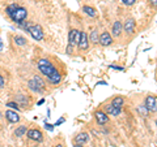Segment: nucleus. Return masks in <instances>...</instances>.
<instances>
[{"label":"nucleus","mask_w":157,"mask_h":147,"mask_svg":"<svg viewBox=\"0 0 157 147\" xmlns=\"http://www.w3.org/2000/svg\"><path fill=\"white\" fill-rule=\"evenodd\" d=\"M4 83H6V81H4V78L0 76V89H3L4 87Z\"/></svg>","instance_id":"obj_26"},{"label":"nucleus","mask_w":157,"mask_h":147,"mask_svg":"<svg viewBox=\"0 0 157 147\" xmlns=\"http://www.w3.org/2000/svg\"><path fill=\"white\" fill-rule=\"evenodd\" d=\"M45 128H46V130H48V131H52V130H54V125L48 124L47 121H45Z\"/></svg>","instance_id":"obj_23"},{"label":"nucleus","mask_w":157,"mask_h":147,"mask_svg":"<svg viewBox=\"0 0 157 147\" xmlns=\"http://www.w3.org/2000/svg\"><path fill=\"white\" fill-rule=\"evenodd\" d=\"M63 122H66V119H64V117H60V119H59L55 124H54V126H59L60 124H63Z\"/></svg>","instance_id":"obj_25"},{"label":"nucleus","mask_w":157,"mask_h":147,"mask_svg":"<svg viewBox=\"0 0 157 147\" xmlns=\"http://www.w3.org/2000/svg\"><path fill=\"white\" fill-rule=\"evenodd\" d=\"M98 39H100V37H98V31L97 30H93L92 34H90V41L94 42V43H98Z\"/></svg>","instance_id":"obj_19"},{"label":"nucleus","mask_w":157,"mask_h":147,"mask_svg":"<svg viewBox=\"0 0 157 147\" xmlns=\"http://www.w3.org/2000/svg\"><path fill=\"white\" fill-rule=\"evenodd\" d=\"M123 103H124V99L122 96H115L114 99L111 100L110 104L114 107V108H118V109H122L123 108Z\"/></svg>","instance_id":"obj_14"},{"label":"nucleus","mask_w":157,"mask_h":147,"mask_svg":"<svg viewBox=\"0 0 157 147\" xmlns=\"http://www.w3.org/2000/svg\"><path fill=\"white\" fill-rule=\"evenodd\" d=\"M105 112L107 115H111V116H114V117H117V116H119L121 115V112H122V109H118V108H114L111 104H107L106 107H105Z\"/></svg>","instance_id":"obj_15"},{"label":"nucleus","mask_w":157,"mask_h":147,"mask_svg":"<svg viewBox=\"0 0 157 147\" xmlns=\"http://www.w3.org/2000/svg\"><path fill=\"white\" fill-rule=\"evenodd\" d=\"M137 112L143 116H148V109L145 108V106H139L137 107Z\"/></svg>","instance_id":"obj_20"},{"label":"nucleus","mask_w":157,"mask_h":147,"mask_svg":"<svg viewBox=\"0 0 157 147\" xmlns=\"http://www.w3.org/2000/svg\"><path fill=\"white\" fill-rule=\"evenodd\" d=\"M17 102L28 103V98H26V96H24V95H18V96H17Z\"/></svg>","instance_id":"obj_24"},{"label":"nucleus","mask_w":157,"mask_h":147,"mask_svg":"<svg viewBox=\"0 0 157 147\" xmlns=\"http://www.w3.org/2000/svg\"><path fill=\"white\" fill-rule=\"evenodd\" d=\"M43 103H45V99H41V100H39V102L37 103V106H42Z\"/></svg>","instance_id":"obj_29"},{"label":"nucleus","mask_w":157,"mask_h":147,"mask_svg":"<svg viewBox=\"0 0 157 147\" xmlns=\"http://www.w3.org/2000/svg\"><path fill=\"white\" fill-rule=\"evenodd\" d=\"M73 147H84V146H81V145H77V143H75V145H73Z\"/></svg>","instance_id":"obj_31"},{"label":"nucleus","mask_w":157,"mask_h":147,"mask_svg":"<svg viewBox=\"0 0 157 147\" xmlns=\"http://www.w3.org/2000/svg\"><path fill=\"white\" fill-rule=\"evenodd\" d=\"M123 29H124V31L128 34V35H131V34L135 31V21L132 18L126 20V22H124V25H123Z\"/></svg>","instance_id":"obj_10"},{"label":"nucleus","mask_w":157,"mask_h":147,"mask_svg":"<svg viewBox=\"0 0 157 147\" xmlns=\"http://www.w3.org/2000/svg\"><path fill=\"white\" fill-rule=\"evenodd\" d=\"M6 117L9 122H12V124H16V122L20 121V116L16 113V111H6Z\"/></svg>","instance_id":"obj_11"},{"label":"nucleus","mask_w":157,"mask_h":147,"mask_svg":"<svg viewBox=\"0 0 157 147\" xmlns=\"http://www.w3.org/2000/svg\"><path fill=\"white\" fill-rule=\"evenodd\" d=\"M94 119L97 121V124H100V125L107 124V122L110 121L109 116H107V113H106V112H104V111H96L94 112Z\"/></svg>","instance_id":"obj_6"},{"label":"nucleus","mask_w":157,"mask_h":147,"mask_svg":"<svg viewBox=\"0 0 157 147\" xmlns=\"http://www.w3.org/2000/svg\"><path fill=\"white\" fill-rule=\"evenodd\" d=\"M77 47L82 51L88 50V47H89V41H88V35L85 31H81V38H80V42H78Z\"/></svg>","instance_id":"obj_9"},{"label":"nucleus","mask_w":157,"mask_h":147,"mask_svg":"<svg viewBox=\"0 0 157 147\" xmlns=\"http://www.w3.org/2000/svg\"><path fill=\"white\" fill-rule=\"evenodd\" d=\"M13 41H14V43H16L17 46H25L26 45V39L24 38V37H21V35H16L13 38Z\"/></svg>","instance_id":"obj_18"},{"label":"nucleus","mask_w":157,"mask_h":147,"mask_svg":"<svg viewBox=\"0 0 157 147\" xmlns=\"http://www.w3.org/2000/svg\"><path fill=\"white\" fill-rule=\"evenodd\" d=\"M28 31L33 37V39H36L37 42L43 39V29L39 25H30V27L28 29Z\"/></svg>","instance_id":"obj_4"},{"label":"nucleus","mask_w":157,"mask_h":147,"mask_svg":"<svg viewBox=\"0 0 157 147\" xmlns=\"http://www.w3.org/2000/svg\"><path fill=\"white\" fill-rule=\"evenodd\" d=\"M26 135L29 139L32 141H36V142H42L43 141V135H42V131L38 130V129H30L26 131Z\"/></svg>","instance_id":"obj_5"},{"label":"nucleus","mask_w":157,"mask_h":147,"mask_svg":"<svg viewBox=\"0 0 157 147\" xmlns=\"http://www.w3.org/2000/svg\"><path fill=\"white\" fill-rule=\"evenodd\" d=\"M88 141H89V134L88 133H78L75 137V143L77 145H84Z\"/></svg>","instance_id":"obj_13"},{"label":"nucleus","mask_w":157,"mask_h":147,"mask_svg":"<svg viewBox=\"0 0 157 147\" xmlns=\"http://www.w3.org/2000/svg\"><path fill=\"white\" fill-rule=\"evenodd\" d=\"M37 65H38L39 72H41L45 77H47L48 83H51V85H59V83H60V80H62L60 73L56 70V68L47 59H41V60H38Z\"/></svg>","instance_id":"obj_1"},{"label":"nucleus","mask_w":157,"mask_h":147,"mask_svg":"<svg viewBox=\"0 0 157 147\" xmlns=\"http://www.w3.org/2000/svg\"><path fill=\"white\" fill-rule=\"evenodd\" d=\"M26 131L28 130H26V126L25 125H20L18 128L14 130V135H16V137H22V135L26 134Z\"/></svg>","instance_id":"obj_17"},{"label":"nucleus","mask_w":157,"mask_h":147,"mask_svg":"<svg viewBox=\"0 0 157 147\" xmlns=\"http://www.w3.org/2000/svg\"><path fill=\"white\" fill-rule=\"evenodd\" d=\"M156 125H157V120H156Z\"/></svg>","instance_id":"obj_33"},{"label":"nucleus","mask_w":157,"mask_h":147,"mask_svg":"<svg viewBox=\"0 0 157 147\" xmlns=\"http://www.w3.org/2000/svg\"><path fill=\"white\" fill-rule=\"evenodd\" d=\"M82 11H84V13H86L89 17H96V14H97V12H96V9H94V8L88 7V5H84V7H82Z\"/></svg>","instance_id":"obj_16"},{"label":"nucleus","mask_w":157,"mask_h":147,"mask_svg":"<svg viewBox=\"0 0 157 147\" xmlns=\"http://www.w3.org/2000/svg\"><path fill=\"white\" fill-rule=\"evenodd\" d=\"M3 50V42H2V39H0V51Z\"/></svg>","instance_id":"obj_30"},{"label":"nucleus","mask_w":157,"mask_h":147,"mask_svg":"<svg viewBox=\"0 0 157 147\" xmlns=\"http://www.w3.org/2000/svg\"><path fill=\"white\" fill-rule=\"evenodd\" d=\"M7 107H9V108H13V109L18 111V104H17V102H8V103H7Z\"/></svg>","instance_id":"obj_21"},{"label":"nucleus","mask_w":157,"mask_h":147,"mask_svg":"<svg viewBox=\"0 0 157 147\" xmlns=\"http://www.w3.org/2000/svg\"><path fill=\"white\" fill-rule=\"evenodd\" d=\"M98 42H100L101 46L107 47V46H110L111 43H113V37L110 35V33L104 31V33H102L101 35H100V39H98Z\"/></svg>","instance_id":"obj_8"},{"label":"nucleus","mask_w":157,"mask_h":147,"mask_svg":"<svg viewBox=\"0 0 157 147\" xmlns=\"http://www.w3.org/2000/svg\"><path fill=\"white\" fill-rule=\"evenodd\" d=\"M55 147H63V146H62V145H56Z\"/></svg>","instance_id":"obj_32"},{"label":"nucleus","mask_w":157,"mask_h":147,"mask_svg":"<svg viewBox=\"0 0 157 147\" xmlns=\"http://www.w3.org/2000/svg\"><path fill=\"white\" fill-rule=\"evenodd\" d=\"M152 7H157V0H148Z\"/></svg>","instance_id":"obj_27"},{"label":"nucleus","mask_w":157,"mask_h":147,"mask_svg":"<svg viewBox=\"0 0 157 147\" xmlns=\"http://www.w3.org/2000/svg\"><path fill=\"white\" fill-rule=\"evenodd\" d=\"M8 16L11 17V20H12L13 22H16V23H18V25H20V23H22V22L26 20V17H28V11H26L25 8L17 5L11 13L8 14Z\"/></svg>","instance_id":"obj_2"},{"label":"nucleus","mask_w":157,"mask_h":147,"mask_svg":"<svg viewBox=\"0 0 157 147\" xmlns=\"http://www.w3.org/2000/svg\"><path fill=\"white\" fill-rule=\"evenodd\" d=\"M122 29H123V25H122L121 21H115L113 23V29H111V34L113 37H119L122 33Z\"/></svg>","instance_id":"obj_12"},{"label":"nucleus","mask_w":157,"mask_h":147,"mask_svg":"<svg viewBox=\"0 0 157 147\" xmlns=\"http://www.w3.org/2000/svg\"><path fill=\"white\" fill-rule=\"evenodd\" d=\"M28 86H29V89H30L32 91L34 92H42L43 89H45V81L42 80L39 76H34L30 81L28 82Z\"/></svg>","instance_id":"obj_3"},{"label":"nucleus","mask_w":157,"mask_h":147,"mask_svg":"<svg viewBox=\"0 0 157 147\" xmlns=\"http://www.w3.org/2000/svg\"><path fill=\"white\" fill-rule=\"evenodd\" d=\"M111 69H117V70H124V68H122V66H110Z\"/></svg>","instance_id":"obj_28"},{"label":"nucleus","mask_w":157,"mask_h":147,"mask_svg":"<svg viewBox=\"0 0 157 147\" xmlns=\"http://www.w3.org/2000/svg\"><path fill=\"white\" fill-rule=\"evenodd\" d=\"M122 3L127 7H130V5H134V4L136 3V0H122Z\"/></svg>","instance_id":"obj_22"},{"label":"nucleus","mask_w":157,"mask_h":147,"mask_svg":"<svg viewBox=\"0 0 157 147\" xmlns=\"http://www.w3.org/2000/svg\"><path fill=\"white\" fill-rule=\"evenodd\" d=\"M145 108L148 109V112H156L157 111V104H156V98L155 96H147L145 98V103H144Z\"/></svg>","instance_id":"obj_7"}]
</instances>
